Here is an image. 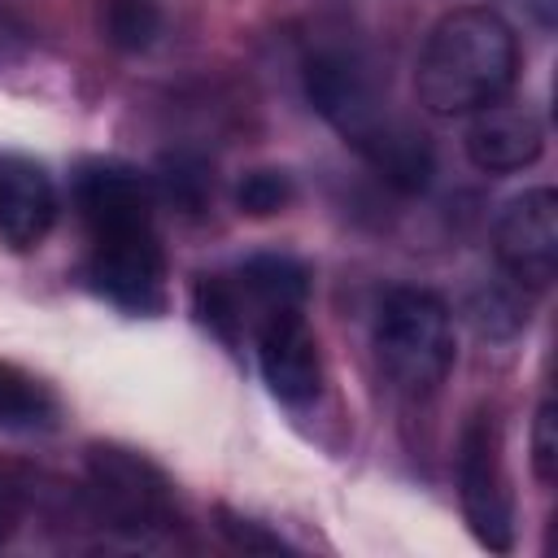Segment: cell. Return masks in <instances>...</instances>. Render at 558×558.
<instances>
[{
    "mask_svg": "<svg viewBox=\"0 0 558 558\" xmlns=\"http://www.w3.org/2000/svg\"><path fill=\"white\" fill-rule=\"evenodd\" d=\"M222 532H227L240 549H262V554H279V549H283V541H279V536H270V532H262L257 523L235 519V514H227V510H222Z\"/></svg>",
    "mask_w": 558,
    "mask_h": 558,
    "instance_id": "cell-18",
    "label": "cell"
},
{
    "mask_svg": "<svg viewBox=\"0 0 558 558\" xmlns=\"http://www.w3.org/2000/svg\"><path fill=\"white\" fill-rule=\"evenodd\" d=\"M375 357L397 392L432 397L453 366L449 305L427 288H392L375 314Z\"/></svg>",
    "mask_w": 558,
    "mask_h": 558,
    "instance_id": "cell-3",
    "label": "cell"
},
{
    "mask_svg": "<svg viewBox=\"0 0 558 558\" xmlns=\"http://www.w3.org/2000/svg\"><path fill=\"white\" fill-rule=\"evenodd\" d=\"M466 157L484 174H514L532 166L545 148V126L527 105H510L506 96L475 109L466 126Z\"/></svg>",
    "mask_w": 558,
    "mask_h": 558,
    "instance_id": "cell-10",
    "label": "cell"
},
{
    "mask_svg": "<svg viewBox=\"0 0 558 558\" xmlns=\"http://www.w3.org/2000/svg\"><path fill=\"white\" fill-rule=\"evenodd\" d=\"M222 279L235 301L240 327H248V331L275 310H301V301L310 292V270L283 253H257L235 275H222Z\"/></svg>",
    "mask_w": 558,
    "mask_h": 558,
    "instance_id": "cell-12",
    "label": "cell"
},
{
    "mask_svg": "<svg viewBox=\"0 0 558 558\" xmlns=\"http://www.w3.org/2000/svg\"><path fill=\"white\" fill-rule=\"evenodd\" d=\"M532 471L541 484H554L558 475V410L554 401H541L532 418Z\"/></svg>",
    "mask_w": 558,
    "mask_h": 558,
    "instance_id": "cell-17",
    "label": "cell"
},
{
    "mask_svg": "<svg viewBox=\"0 0 558 558\" xmlns=\"http://www.w3.org/2000/svg\"><path fill=\"white\" fill-rule=\"evenodd\" d=\"M13 523H17V501L0 488V545L9 541V532H13Z\"/></svg>",
    "mask_w": 558,
    "mask_h": 558,
    "instance_id": "cell-19",
    "label": "cell"
},
{
    "mask_svg": "<svg viewBox=\"0 0 558 558\" xmlns=\"http://www.w3.org/2000/svg\"><path fill=\"white\" fill-rule=\"evenodd\" d=\"M57 423V397L26 371L0 362V432H48Z\"/></svg>",
    "mask_w": 558,
    "mask_h": 558,
    "instance_id": "cell-13",
    "label": "cell"
},
{
    "mask_svg": "<svg viewBox=\"0 0 558 558\" xmlns=\"http://www.w3.org/2000/svg\"><path fill=\"white\" fill-rule=\"evenodd\" d=\"M253 336H257V366H262L266 388L288 405L314 401L323 388V357H318V340L305 314L275 310L253 327Z\"/></svg>",
    "mask_w": 558,
    "mask_h": 558,
    "instance_id": "cell-8",
    "label": "cell"
},
{
    "mask_svg": "<svg viewBox=\"0 0 558 558\" xmlns=\"http://www.w3.org/2000/svg\"><path fill=\"white\" fill-rule=\"evenodd\" d=\"M57 222V187L44 166L17 153H0V240L9 248H35Z\"/></svg>",
    "mask_w": 558,
    "mask_h": 558,
    "instance_id": "cell-11",
    "label": "cell"
},
{
    "mask_svg": "<svg viewBox=\"0 0 558 558\" xmlns=\"http://www.w3.org/2000/svg\"><path fill=\"white\" fill-rule=\"evenodd\" d=\"M458 497L475 541L493 554L514 545V497L501 466V436L488 414H475L458 440Z\"/></svg>",
    "mask_w": 558,
    "mask_h": 558,
    "instance_id": "cell-5",
    "label": "cell"
},
{
    "mask_svg": "<svg viewBox=\"0 0 558 558\" xmlns=\"http://www.w3.org/2000/svg\"><path fill=\"white\" fill-rule=\"evenodd\" d=\"M519 44L501 13L484 4H466L445 13L418 52L414 92L418 105L436 118H462L514 87Z\"/></svg>",
    "mask_w": 558,
    "mask_h": 558,
    "instance_id": "cell-2",
    "label": "cell"
},
{
    "mask_svg": "<svg viewBox=\"0 0 558 558\" xmlns=\"http://www.w3.org/2000/svg\"><path fill=\"white\" fill-rule=\"evenodd\" d=\"M161 192L174 201V205H183L187 214H196L201 205H205V196H209V170H205V161H196V157H166L161 161Z\"/></svg>",
    "mask_w": 558,
    "mask_h": 558,
    "instance_id": "cell-16",
    "label": "cell"
},
{
    "mask_svg": "<svg viewBox=\"0 0 558 558\" xmlns=\"http://www.w3.org/2000/svg\"><path fill=\"white\" fill-rule=\"evenodd\" d=\"M310 105L327 118V126L392 187L423 192L432 183V148L423 131L388 109L375 74L344 48H318L301 65Z\"/></svg>",
    "mask_w": 558,
    "mask_h": 558,
    "instance_id": "cell-1",
    "label": "cell"
},
{
    "mask_svg": "<svg viewBox=\"0 0 558 558\" xmlns=\"http://www.w3.org/2000/svg\"><path fill=\"white\" fill-rule=\"evenodd\" d=\"M87 275L100 296L131 314H157L166 301V262L157 235L131 244H92Z\"/></svg>",
    "mask_w": 558,
    "mask_h": 558,
    "instance_id": "cell-9",
    "label": "cell"
},
{
    "mask_svg": "<svg viewBox=\"0 0 558 558\" xmlns=\"http://www.w3.org/2000/svg\"><path fill=\"white\" fill-rule=\"evenodd\" d=\"M87 497L109 527L131 532V536L174 523L166 475L140 453L118 449V445H96L87 453Z\"/></svg>",
    "mask_w": 558,
    "mask_h": 558,
    "instance_id": "cell-4",
    "label": "cell"
},
{
    "mask_svg": "<svg viewBox=\"0 0 558 558\" xmlns=\"http://www.w3.org/2000/svg\"><path fill=\"white\" fill-rule=\"evenodd\" d=\"M100 31L118 52H144L161 35V9L157 0H105Z\"/></svg>",
    "mask_w": 558,
    "mask_h": 558,
    "instance_id": "cell-14",
    "label": "cell"
},
{
    "mask_svg": "<svg viewBox=\"0 0 558 558\" xmlns=\"http://www.w3.org/2000/svg\"><path fill=\"white\" fill-rule=\"evenodd\" d=\"M493 248L519 288H549L558 275V196L549 187L514 196L497 218Z\"/></svg>",
    "mask_w": 558,
    "mask_h": 558,
    "instance_id": "cell-7",
    "label": "cell"
},
{
    "mask_svg": "<svg viewBox=\"0 0 558 558\" xmlns=\"http://www.w3.org/2000/svg\"><path fill=\"white\" fill-rule=\"evenodd\" d=\"M292 201V179L283 170H248L240 183H235V205L253 218H266V214H279L283 205Z\"/></svg>",
    "mask_w": 558,
    "mask_h": 558,
    "instance_id": "cell-15",
    "label": "cell"
},
{
    "mask_svg": "<svg viewBox=\"0 0 558 558\" xmlns=\"http://www.w3.org/2000/svg\"><path fill=\"white\" fill-rule=\"evenodd\" d=\"M74 201L92 244H131V240L157 235V222H153L157 196L148 179L131 166H118V161L83 166L74 183Z\"/></svg>",
    "mask_w": 558,
    "mask_h": 558,
    "instance_id": "cell-6",
    "label": "cell"
}]
</instances>
